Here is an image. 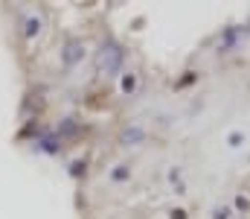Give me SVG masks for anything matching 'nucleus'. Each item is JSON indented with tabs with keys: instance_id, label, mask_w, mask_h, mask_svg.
<instances>
[{
	"instance_id": "obj_7",
	"label": "nucleus",
	"mask_w": 250,
	"mask_h": 219,
	"mask_svg": "<svg viewBox=\"0 0 250 219\" xmlns=\"http://www.w3.org/2000/svg\"><path fill=\"white\" fill-rule=\"evenodd\" d=\"M172 219H187V214H184V211H175V217Z\"/></svg>"
},
{
	"instance_id": "obj_3",
	"label": "nucleus",
	"mask_w": 250,
	"mask_h": 219,
	"mask_svg": "<svg viewBox=\"0 0 250 219\" xmlns=\"http://www.w3.org/2000/svg\"><path fill=\"white\" fill-rule=\"evenodd\" d=\"M140 138H143V132H137V129H134V132H125V135H123V141H140Z\"/></svg>"
},
{
	"instance_id": "obj_4",
	"label": "nucleus",
	"mask_w": 250,
	"mask_h": 219,
	"mask_svg": "<svg viewBox=\"0 0 250 219\" xmlns=\"http://www.w3.org/2000/svg\"><path fill=\"white\" fill-rule=\"evenodd\" d=\"M125 175H128V170H125V167H117V170H114V178H117V181H123Z\"/></svg>"
},
{
	"instance_id": "obj_1",
	"label": "nucleus",
	"mask_w": 250,
	"mask_h": 219,
	"mask_svg": "<svg viewBox=\"0 0 250 219\" xmlns=\"http://www.w3.org/2000/svg\"><path fill=\"white\" fill-rule=\"evenodd\" d=\"M120 65H123V50L114 44V41H108L105 47H102V59H99V68L108 73H117L120 71Z\"/></svg>"
},
{
	"instance_id": "obj_6",
	"label": "nucleus",
	"mask_w": 250,
	"mask_h": 219,
	"mask_svg": "<svg viewBox=\"0 0 250 219\" xmlns=\"http://www.w3.org/2000/svg\"><path fill=\"white\" fill-rule=\"evenodd\" d=\"M123 88H125V91H134V76H125Z\"/></svg>"
},
{
	"instance_id": "obj_2",
	"label": "nucleus",
	"mask_w": 250,
	"mask_h": 219,
	"mask_svg": "<svg viewBox=\"0 0 250 219\" xmlns=\"http://www.w3.org/2000/svg\"><path fill=\"white\" fill-rule=\"evenodd\" d=\"M82 53H84V50H82L79 41H67V44H64V62H67V65H76V62L82 59Z\"/></svg>"
},
{
	"instance_id": "obj_5",
	"label": "nucleus",
	"mask_w": 250,
	"mask_h": 219,
	"mask_svg": "<svg viewBox=\"0 0 250 219\" xmlns=\"http://www.w3.org/2000/svg\"><path fill=\"white\" fill-rule=\"evenodd\" d=\"M38 32V21H29V26H26V35H35Z\"/></svg>"
}]
</instances>
